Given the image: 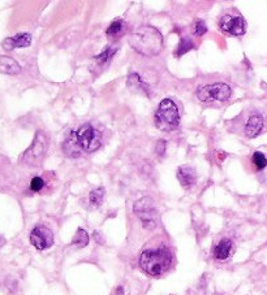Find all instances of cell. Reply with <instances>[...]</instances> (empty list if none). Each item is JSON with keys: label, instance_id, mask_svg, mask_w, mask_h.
<instances>
[{"label": "cell", "instance_id": "6da1fadb", "mask_svg": "<svg viewBox=\"0 0 267 295\" xmlns=\"http://www.w3.org/2000/svg\"><path fill=\"white\" fill-rule=\"evenodd\" d=\"M129 43L134 51L143 56H155L163 49V36L158 29L141 26L130 34Z\"/></svg>", "mask_w": 267, "mask_h": 295}, {"label": "cell", "instance_id": "7a4b0ae2", "mask_svg": "<svg viewBox=\"0 0 267 295\" xmlns=\"http://www.w3.org/2000/svg\"><path fill=\"white\" fill-rule=\"evenodd\" d=\"M172 263V255L166 247L145 250L140 256V267L145 273L159 277L166 273Z\"/></svg>", "mask_w": 267, "mask_h": 295}, {"label": "cell", "instance_id": "3957f363", "mask_svg": "<svg viewBox=\"0 0 267 295\" xmlns=\"http://www.w3.org/2000/svg\"><path fill=\"white\" fill-rule=\"evenodd\" d=\"M155 125L160 130L170 131L180 124V112L176 103L171 99H163L155 112Z\"/></svg>", "mask_w": 267, "mask_h": 295}, {"label": "cell", "instance_id": "277c9868", "mask_svg": "<svg viewBox=\"0 0 267 295\" xmlns=\"http://www.w3.org/2000/svg\"><path fill=\"white\" fill-rule=\"evenodd\" d=\"M133 212L136 213L140 221L142 223V227L147 230H153L157 228L158 224V210L155 207L154 200L149 197L141 198L140 200L134 203Z\"/></svg>", "mask_w": 267, "mask_h": 295}, {"label": "cell", "instance_id": "5b68a950", "mask_svg": "<svg viewBox=\"0 0 267 295\" xmlns=\"http://www.w3.org/2000/svg\"><path fill=\"white\" fill-rule=\"evenodd\" d=\"M74 135H76V139H77L81 151H85V152L90 154V152H94L101 147V133L89 122L80 126L77 131H74Z\"/></svg>", "mask_w": 267, "mask_h": 295}, {"label": "cell", "instance_id": "8992f818", "mask_svg": "<svg viewBox=\"0 0 267 295\" xmlns=\"http://www.w3.org/2000/svg\"><path fill=\"white\" fill-rule=\"evenodd\" d=\"M47 151V138L41 130H38L34 137V141L24 154L22 163L29 166H36L41 164Z\"/></svg>", "mask_w": 267, "mask_h": 295}, {"label": "cell", "instance_id": "52a82bcc", "mask_svg": "<svg viewBox=\"0 0 267 295\" xmlns=\"http://www.w3.org/2000/svg\"><path fill=\"white\" fill-rule=\"evenodd\" d=\"M232 95L231 87L226 83H214V85L203 86L197 91V97L203 103L211 101H226Z\"/></svg>", "mask_w": 267, "mask_h": 295}, {"label": "cell", "instance_id": "ba28073f", "mask_svg": "<svg viewBox=\"0 0 267 295\" xmlns=\"http://www.w3.org/2000/svg\"><path fill=\"white\" fill-rule=\"evenodd\" d=\"M219 28L220 30L230 35L241 36L247 32V24L243 16L240 13H236L235 9H232L231 13L223 15L222 18L219 20Z\"/></svg>", "mask_w": 267, "mask_h": 295}, {"label": "cell", "instance_id": "9c48e42d", "mask_svg": "<svg viewBox=\"0 0 267 295\" xmlns=\"http://www.w3.org/2000/svg\"><path fill=\"white\" fill-rule=\"evenodd\" d=\"M30 243L38 251L47 250L53 245V234L45 225H36L30 231Z\"/></svg>", "mask_w": 267, "mask_h": 295}, {"label": "cell", "instance_id": "30bf717a", "mask_svg": "<svg viewBox=\"0 0 267 295\" xmlns=\"http://www.w3.org/2000/svg\"><path fill=\"white\" fill-rule=\"evenodd\" d=\"M32 45V35L28 33H18L15 36L7 38L3 42V47L7 51H12L15 49H24Z\"/></svg>", "mask_w": 267, "mask_h": 295}, {"label": "cell", "instance_id": "8fae6325", "mask_svg": "<svg viewBox=\"0 0 267 295\" xmlns=\"http://www.w3.org/2000/svg\"><path fill=\"white\" fill-rule=\"evenodd\" d=\"M176 177H178V182L181 183V186L185 187V189H189L197 182V173L189 165L180 166L176 172Z\"/></svg>", "mask_w": 267, "mask_h": 295}, {"label": "cell", "instance_id": "7c38bea8", "mask_svg": "<svg viewBox=\"0 0 267 295\" xmlns=\"http://www.w3.org/2000/svg\"><path fill=\"white\" fill-rule=\"evenodd\" d=\"M235 252V245L231 239L224 238L215 246L214 248V258L216 260H227L231 258Z\"/></svg>", "mask_w": 267, "mask_h": 295}, {"label": "cell", "instance_id": "4fadbf2b", "mask_svg": "<svg viewBox=\"0 0 267 295\" xmlns=\"http://www.w3.org/2000/svg\"><path fill=\"white\" fill-rule=\"evenodd\" d=\"M263 117L261 115H253L249 120L245 124V128H244V131H245V135L249 138H255L257 135H259V133L262 131L263 129Z\"/></svg>", "mask_w": 267, "mask_h": 295}, {"label": "cell", "instance_id": "5bb4252c", "mask_svg": "<svg viewBox=\"0 0 267 295\" xmlns=\"http://www.w3.org/2000/svg\"><path fill=\"white\" fill-rule=\"evenodd\" d=\"M0 72L5 74H18L21 72V66L12 57L0 56Z\"/></svg>", "mask_w": 267, "mask_h": 295}, {"label": "cell", "instance_id": "9a60e30c", "mask_svg": "<svg viewBox=\"0 0 267 295\" xmlns=\"http://www.w3.org/2000/svg\"><path fill=\"white\" fill-rule=\"evenodd\" d=\"M63 148H64L65 154L68 155V156H73V158H76V156L80 155V152H82L80 146H78L77 139H76V135H74V131L69 134V137L65 139Z\"/></svg>", "mask_w": 267, "mask_h": 295}, {"label": "cell", "instance_id": "2e32d148", "mask_svg": "<svg viewBox=\"0 0 267 295\" xmlns=\"http://www.w3.org/2000/svg\"><path fill=\"white\" fill-rule=\"evenodd\" d=\"M128 86L130 89L136 90V91H141V93L149 95V86L142 81L137 73H132L128 78Z\"/></svg>", "mask_w": 267, "mask_h": 295}, {"label": "cell", "instance_id": "e0dca14e", "mask_svg": "<svg viewBox=\"0 0 267 295\" xmlns=\"http://www.w3.org/2000/svg\"><path fill=\"white\" fill-rule=\"evenodd\" d=\"M103 199H105V189H103V187L94 189V190H91V193H90L89 195L90 206L93 207V208H97V207L101 206Z\"/></svg>", "mask_w": 267, "mask_h": 295}, {"label": "cell", "instance_id": "ac0fdd59", "mask_svg": "<svg viewBox=\"0 0 267 295\" xmlns=\"http://www.w3.org/2000/svg\"><path fill=\"white\" fill-rule=\"evenodd\" d=\"M124 30H125V22L123 20H116L109 25V28L107 29L106 34L108 36H118L120 35Z\"/></svg>", "mask_w": 267, "mask_h": 295}, {"label": "cell", "instance_id": "d6986e66", "mask_svg": "<svg viewBox=\"0 0 267 295\" xmlns=\"http://www.w3.org/2000/svg\"><path fill=\"white\" fill-rule=\"evenodd\" d=\"M89 243V235L86 233V230H84L82 228H78L77 233L74 235V238L72 241V245H76L77 247L82 248V247L88 246Z\"/></svg>", "mask_w": 267, "mask_h": 295}, {"label": "cell", "instance_id": "ffe728a7", "mask_svg": "<svg viewBox=\"0 0 267 295\" xmlns=\"http://www.w3.org/2000/svg\"><path fill=\"white\" fill-rule=\"evenodd\" d=\"M193 42L190 41L189 38H182L181 41H180V43L178 45V47H176V51H175V56H182L184 53L189 52L190 49H193Z\"/></svg>", "mask_w": 267, "mask_h": 295}, {"label": "cell", "instance_id": "44dd1931", "mask_svg": "<svg viewBox=\"0 0 267 295\" xmlns=\"http://www.w3.org/2000/svg\"><path fill=\"white\" fill-rule=\"evenodd\" d=\"M116 51H118V49H115V47H111V46H108V47H106V49L102 51L101 55H98V56H95L94 59H95L99 64H105V63H107V61L111 60V57L115 55Z\"/></svg>", "mask_w": 267, "mask_h": 295}, {"label": "cell", "instance_id": "7402d4cb", "mask_svg": "<svg viewBox=\"0 0 267 295\" xmlns=\"http://www.w3.org/2000/svg\"><path fill=\"white\" fill-rule=\"evenodd\" d=\"M253 163H254L255 168H257L258 170L265 169V168L267 166L266 156H265L262 152H259V151L254 152V155H253Z\"/></svg>", "mask_w": 267, "mask_h": 295}, {"label": "cell", "instance_id": "603a6c76", "mask_svg": "<svg viewBox=\"0 0 267 295\" xmlns=\"http://www.w3.org/2000/svg\"><path fill=\"white\" fill-rule=\"evenodd\" d=\"M192 32H193V35L202 36L203 34L207 32L206 24H205L202 20L195 21V24H193V26H192Z\"/></svg>", "mask_w": 267, "mask_h": 295}, {"label": "cell", "instance_id": "cb8c5ba5", "mask_svg": "<svg viewBox=\"0 0 267 295\" xmlns=\"http://www.w3.org/2000/svg\"><path fill=\"white\" fill-rule=\"evenodd\" d=\"M43 187H45V181L42 177H34L30 182V190L34 191V193L41 191Z\"/></svg>", "mask_w": 267, "mask_h": 295}, {"label": "cell", "instance_id": "d4e9b609", "mask_svg": "<svg viewBox=\"0 0 267 295\" xmlns=\"http://www.w3.org/2000/svg\"><path fill=\"white\" fill-rule=\"evenodd\" d=\"M157 151H158L159 155L164 154V152H166V142L159 141L158 145H157Z\"/></svg>", "mask_w": 267, "mask_h": 295}, {"label": "cell", "instance_id": "484cf974", "mask_svg": "<svg viewBox=\"0 0 267 295\" xmlns=\"http://www.w3.org/2000/svg\"><path fill=\"white\" fill-rule=\"evenodd\" d=\"M116 295H124L123 287H118V290H116Z\"/></svg>", "mask_w": 267, "mask_h": 295}]
</instances>
